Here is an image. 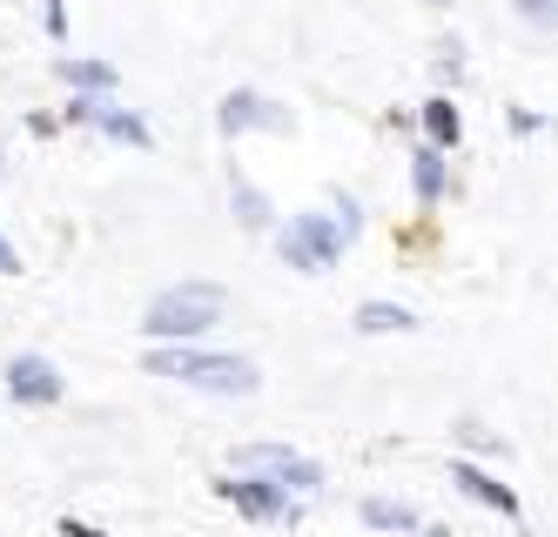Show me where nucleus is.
<instances>
[{
	"instance_id": "obj_18",
	"label": "nucleus",
	"mask_w": 558,
	"mask_h": 537,
	"mask_svg": "<svg viewBox=\"0 0 558 537\" xmlns=\"http://www.w3.org/2000/svg\"><path fill=\"white\" fill-rule=\"evenodd\" d=\"M518 14H525V21H538V27H545V21H551V0H518Z\"/></svg>"
},
{
	"instance_id": "obj_11",
	"label": "nucleus",
	"mask_w": 558,
	"mask_h": 537,
	"mask_svg": "<svg viewBox=\"0 0 558 537\" xmlns=\"http://www.w3.org/2000/svg\"><path fill=\"white\" fill-rule=\"evenodd\" d=\"M424 135H430V148L445 155V148H458V135H464V121H458V108L437 95V101H424Z\"/></svg>"
},
{
	"instance_id": "obj_5",
	"label": "nucleus",
	"mask_w": 558,
	"mask_h": 537,
	"mask_svg": "<svg viewBox=\"0 0 558 537\" xmlns=\"http://www.w3.org/2000/svg\"><path fill=\"white\" fill-rule=\"evenodd\" d=\"M216 129L235 142V135H250V129H269V135H283L290 129V108H276V101H263V95H250V88H235L229 101H222V114H216Z\"/></svg>"
},
{
	"instance_id": "obj_10",
	"label": "nucleus",
	"mask_w": 558,
	"mask_h": 537,
	"mask_svg": "<svg viewBox=\"0 0 558 537\" xmlns=\"http://www.w3.org/2000/svg\"><path fill=\"white\" fill-rule=\"evenodd\" d=\"M61 81H68V88H82V95H108L122 74H114L108 61H82V54H68V61H61Z\"/></svg>"
},
{
	"instance_id": "obj_4",
	"label": "nucleus",
	"mask_w": 558,
	"mask_h": 537,
	"mask_svg": "<svg viewBox=\"0 0 558 537\" xmlns=\"http://www.w3.org/2000/svg\"><path fill=\"white\" fill-rule=\"evenodd\" d=\"M276 249H283V263L303 269V276H330L350 242H343L337 216H290V229L276 235Z\"/></svg>"
},
{
	"instance_id": "obj_7",
	"label": "nucleus",
	"mask_w": 558,
	"mask_h": 537,
	"mask_svg": "<svg viewBox=\"0 0 558 537\" xmlns=\"http://www.w3.org/2000/svg\"><path fill=\"white\" fill-rule=\"evenodd\" d=\"M222 498L243 511V517H290V498H283V490H269L263 477H229Z\"/></svg>"
},
{
	"instance_id": "obj_15",
	"label": "nucleus",
	"mask_w": 558,
	"mask_h": 537,
	"mask_svg": "<svg viewBox=\"0 0 558 537\" xmlns=\"http://www.w3.org/2000/svg\"><path fill=\"white\" fill-rule=\"evenodd\" d=\"M229 195H235V216H243L250 229H269V202H263V188H256L250 175H235V182H229Z\"/></svg>"
},
{
	"instance_id": "obj_16",
	"label": "nucleus",
	"mask_w": 558,
	"mask_h": 537,
	"mask_svg": "<svg viewBox=\"0 0 558 537\" xmlns=\"http://www.w3.org/2000/svg\"><path fill=\"white\" fill-rule=\"evenodd\" d=\"M48 34H54V40L68 34V0H48Z\"/></svg>"
},
{
	"instance_id": "obj_2",
	"label": "nucleus",
	"mask_w": 558,
	"mask_h": 537,
	"mask_svg": "<svg viewBox=\"0 0 558 537\" xmlns=\"http://www.w3.org/2000/svg\"><path fill=\"white\" fill-rule=\"evenodd\" d=\"M222 309H229V296H222L216 282H182V289H162V296L148 303L142 329H148L155 343H195L203 329L222 322Z\"/></svg>"
},
{
	"instance_id": "obj_13",
	"label": "nucleus",
	"mask_w": 558,
	"mask_h": 537,
	"mask_svg": "<svg viewBox=\"0 0 558 537\" xmlns=\"http://www.w3.org/2000/svg\"><path fill=\"white\" fill-rule=\"evenodd\" d=\"M411 161H417V169H411V182H417V202H437V195H445V155H437V148H417Z\"/></svg>"
},
{
	"instance_id": "obj_1",
	"label": "nucleus",
	"mask_w": 558,
	"mask_h": 537,
	"mask_svg": "<svg viewBox=\"0 0 558 537\" xmlns=\"http://www.w3.org/2000/svg\"><path fill=\"white\" fill-rule=\"evenodd\" d=\"M148 377H175V383L209 390V396H256L263 390V369L250 356H216V350H195V343H155Z\"/></svg>"
},
{
	"instance_id": "obj_9",
	"label": "nucleus",
	"mask_w": 558,
	"mask_h": 537,
	"mask_svg": "<svg viewBox=\"0 0 558 537\" xmlns=\"http://www.w3.org/2000/svg\"><path fill=\"white\" fill-rule=\"evenodd\" d=\"M95 129L101 135H114V142H129V148H148L155 135H148V121L142 114H129V108H114V101H101L95 108Z\"/></svg>"
},
{
	"instance_id": "obj_17",
	"label": "nucleus",
	"mask_w": 558,
	"mask_h": 537,
	"mask_svg": "<svg viewBox=\"0 0 558 537\" xmlns=\"http://www.w3.org/2000/svg\"><path fill=\"white\" fill-rule=\"evenodd\" d=\"M0 276H21V249H14L8 235H0Z\"/></svg>"
},
{
	"instance_id": "obj_19",
	"label": "nucleus",
	"mask_w": 558,
	"mask_h": 537,
	"mask_svg": "<svg viewBox=\"0 0 558 537\" xmlns=\"http://www.w3.org/2000/svg\"><path fill=\"white\" fill-rule=\"evenodd\" d=\"M61 537H101V530H95V524H74V517H68V524H61Z\"/></svg>"
},
{
	"instance_id": "obj_14",
	"label": "nucleus",
	"mask_w": 558,
	"mask_h": 537,
	"mask_svg": "<svg viewBox=\"0 0 558 537\" xmlns=\"http://www.w3.org/2000/svg\"><path fill=\"white\" fill-rule=\"evenodd\" d=\"M364 524H371V530H424L411 504H390V498H371V504H364Z\"/></svg>"
},
{
	"instance_id": "obj_3",
	"label": "nucleus",
	"mask_w": 558,
	"mask_h": 537,
	"mask_svg": "<svg viewBox=\"0 0 558 537\" xmlns=\"http://www.w3.org/2000/svg\"><path fill=\"white\" fill-rule=\"evenodd\" d=\"M235 477H263L269 490H283V498H316V490H324V471L310 457H296V450H283V443H243L235 450Z\"/></svg>"
},
{
	"instance_id": "obj_20",
	"label": "nucleus",
	"mask_w": 558,
	"mask_h": 537,
	"mask_svg": "<svg viewBox=\"0 0 558 537\" xmlns=\"http://www.w3.org/2000/svg\"><path fill=\"white\" fill-rule=\"evenodd\" d=\"M430 8H437V0H430Z\"/></svg>"
},
{
	"instance_id": "obj_6",
	"label": "nucleus",
	"mask_w": 558,
	"mask_h": 537,
	"mask_svg": "<svg viewBox=\"0 0 558 537\" xmlns=\"http://www.w3.org/2000/svg\"><path fill=\"white\" fill-rule=\"evenodd\" d=\"M8 396L14 403H61V369L48 363V356H14L8 363Z\"/></svg>"
},
{
	"instance_id": "obj_8",
	"label": "nucleus",
	"mask_w": 558,
	"mask_h": 537,
	"mask_svg": "<svg viewBox=\"0 0 558 537\" xmlns=\"http://www.w3.org/2000/svg\"><path fill=\"white\" fill-rule=\"evenodd\" d=\"M451 484L464 490V498H477V504H492V511H505V517H518V498H511V484H498V477H485L477 464H451Z\"/></svg>"
},
{
	"instance_id": "obj_12",
	"label": "nucleus",
	"mask_w": 558,
	"mask_h": 537,
	"mask_svg": "<svg viewBox=\"0 0 558 537\" xmlns=\"http://www.w3.org/2000/svg\"><path fill=\"white\" fill-rule=\"evenodd\" d=\"M356 329H364V337H390V329H417V316L404 303H364L356 309Z\"/></svg>"
}]
</instances>
